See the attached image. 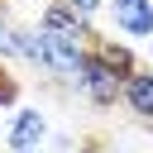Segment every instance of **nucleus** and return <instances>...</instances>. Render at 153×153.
Wrapping results in <instances>:
<instances>
[{
  "instance_id": "f257e3e1",
  "label": "nucleus",
  "mask_w": 153,
  "mask_h": 153,
  "mask_svg": "<svg viewBox=\"0 0 153 153\" xmlns=\"http://www.w3.org/2000/svg\"><path fill=\"white\" fill-rule=\"evenodd\" d=\"M38 33H43V72L62 76V81H76V72H81V62L91 53V38L62 33V29H43V24H38Z\"/></svg>"
},
{
  "instance_id": "f03ea898",
  "label": "nucleus",
  "mask_w": 153,
  "mask_h": 153,
  "mask_svg": "<svg viewBox=\"0 0 153 153\" xmlns=\"http://www.w3.org/2000/svg\"><path fill=\"white\" fill-rule=\"evenodd\" d=\"M76 91H81L96 110H110V105H120V96H124V72H115L100 53H86V62H81V72H76Z\"/></svg>"
},
{
  "instance_id": "7ed1b4c3",
  "label": "nucleus",
  "mask_w": 153,
  "mask_h": 153,
  "mask_svg": "<svg viewBox=\"0 0 153 153\" xmlns=\"http://www.w3.org/2000/svg\"><path fill=\"white\" fill-rule=\"evenodd\" d=\"M43 139H48V115H43L38 105L14 110L10 129H5V148H10V153H33V148H43Z\"/></svg>"
},
{
  "instance_id": "20e7f679",
  "label": "nucleus",
  "mask_w": 153,
  "mask_h": 153,
  "mask_svg": "<svg viewBox=\"0 0 153 153\" xmlns=\"http://www.w3.org/2000/svg\"><path fill=\"white\" fill-rule=\"evenodd\" d=\"M110 19L124 38H153V0H110Z\"/></svg>"
},
{
  "instance_id": "39448f33",
  "label": "nucleus",
  "mask_w": 153,
  "mask_h": 153,
  "mask_svg": "<svg viewBox=\"0 0 153 153\" xmlns=\"http://www.w3.org/2000/svg\"><path fill=\"white\" fill-rule=\"evenodd\" d=\"M120 105H124L139 124H153V67H134V72L124 76Z\"/></svg>"
},
{
  "instance_id": "423d86ee",
  "label": "nucleus",
  "mask_w": 153,
  "mask_h": 153,
  "mask_svg": "<svg viewBox=\"0 0 153 153\" xmlns=\"http://www.w3.org/2000/svg\"><path fill=\"white\" fill-rule=\"evenodd\" d=\"M38 24H43V29H62V33H81V38H96V33H91V19H76V14H72V10H62L57 0H48V5H43Z\"/></svg>"
},
{
  "instance_id": "0eeeda50",
  "label": "nucleus",
  "mask_w": 153,
  "mask_h": 153,
  "mask_svg": "<svg viewBox=\"0 0 153 153\" xmlns=\"http://www.w3.org/2000/svg\"><path fill=\"white\" fill-rule=\"evenodd\" d=\"M91 53H100V57H105L115 72H124V76L139 67V62H134V53H129V43H120V38H91Z\"/></svg>"
},
{
  "instance_id": "6e6552de",
  "label": "nucleus",
  "mask_w": 153,
  "mask_h": 153,
  "mask_svg": "<svg viewBox=\"0 0 153 153\" xmlns=\"http://www.w3.org/2000/svg\"><path fill=\"white\" fill-rule=\"evenodd\" d=\"M14 62H29V67H43V33L38 29H14Z\"/></svg>"
},
{
  "instance_id": "1a4fd4ad",
  "label": "nucleus",
  "mask_w": 153,
  "mask_h": 153,
  "mask_svg": "<svg viewBox=\"0 0 153 153\" xmlns=\"http://www.w3.org/2000/svg\"><path fill=\"white\" fill-rule=\"evenodd\" d=\"M14 19H10V10L0 5V62H14Z\"/></svg>"
},
{
  "instance_id": "9d476101",
  "label": "nucleus",
  "mask_w": 153,
  "mask_h": 153,
  "mask_svg": "<svg viewBox=\"0 0 153 153\" xmlns=\"http://www.w3.org/2000/svg\"><path fill=\"white\" fill-rule=\"evenodd\" d=\"M14 100H19V76L0 62V105H14Z\"/></svg>"
},
{
  "instance_id": "9b49d317",
  "label": "nucleus",
  "mask_w": 153,
  "mask_h": 153,
  "mask_svg": "<svg viewBox=\"0 0 153 153\" xmlns=\"http://www.w3.org/2000/svg\"><path fill=\"white\" fill-rule=\"evenodd\" d=\"M57 5H62V10H72V14H76V19H96V14H100V5H105V0H57Z\"/></svg>"
},
{
  "instance_id": "f8f14e48",
  "label": "nucleus",
  "mask_w": 153,
  "mask_h": 153,
  "mask_svg": "<svg viewBox=\"0 0 153 153\" xmlns=\"http://www.w3.org/2000/svg\"><path fill=\"white\" fill-rule=\"evenodd\" d=\"M148 53H153V38H148Z\"/></svg>"
},
{
  "instance_id": "ddd939ff",
  "label": "nucleus",
  "mask_w": 153,
  "mask_h": 153,
  "mask_svg": "<svg viewBox=\"0 0 153 153\" xmlns=\"http://www.w3.org/2000/svg\"><path fill=\"white\" fill-rule=\"evenodd\" d=\"M110 153H120V148H110Z\"/></svg>"
},
{
  "instance_id": "4468645a",
  "label": "nucleus",
  "mask_w": 153,
  "mask_h": 153,
  "mask_svg": "<svg viewBox=\"0 0 153 153\" xmlns=\"http://www.w3.org/2000/svg\"><path fill=\"white\" fill-rule=\"evenodd\" d=\"M33 153H43V148H33Z\"/></svg>"
}]
</instances>
